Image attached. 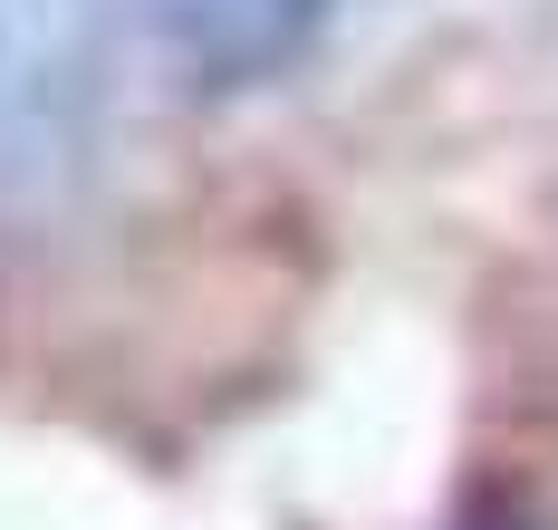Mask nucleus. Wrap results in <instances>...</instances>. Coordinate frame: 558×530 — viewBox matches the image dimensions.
Wrapping results in <instances>:
<instances>
[{
  "mask_svg": "<svg viewBox=\"0 0 558 530\" xmlns=\"http://www.w3.org/2000/svg\"><path fill=\"white\" fill-rule=\"evenodd\" d=\"M308 10H318V0H193V20H203V29H222V39H251V49L289 39Z\"/></svg>",
  "mask_w": 558,
  "mask_h": 530,
  "instance_id": "nucleus-1",
  "label": "nucleus"
},
{
  "mask_svg": "<svg viewBox=\"0 0 558 530\" xmlns=\"http://www.w3.org/2000/svg\"><path fill=\"white\" fill-rule=\"evenodd\" d=\"M472 530H530V521H520V511H510V521H472Z\"/></svg>",
  "mask_w": 558,
  "mask_h": 530,
  "instance_id": "nucleus-2",
  "label": "nucleus"
}]
</instances>
